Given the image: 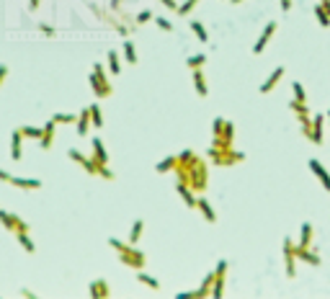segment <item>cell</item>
I'll return each mask as SVG.
<instances>
[{
  "label": "cell",
  "mask_w": 330,
  "mask_h": 299,
  "mask_svg": "<svg viewBox=\"0 0 330 299\" xmlns=\"http://www.w3.org/2000/svg\"><path fill=\"white\" fill-rule=\"evenodd\" d=\"M175 178L181 183H188L196 193H204L206 186H209V173H206V162L196 155V157H191L188 162H178L175 165Z\"/></svg>",
  "instance_id": "obj_1"
},
{
  "label": "cell",
  "mask_w": 330,
  "mask_h": 299,
  "mask_svg": "<svg viewBox=\"0 0 330 299\" xmlns=\"http://www.w3.org/2000/svg\"><path fill=\"white\" fill-rule=\"evenodd\" d=\"M109 245L119 253V261H122L127 268H134V271H140V268L147 266V256H145L142 250H137V245L122 243L119 237H109Z\"/></svg>",
  "instance_id": "obj_2"
},
{
  "label": "cell",
  "mask_w": 330,
  "mask_h": 299,
  "mask_svg": "<svg viewBox=\"0 0 330 299\" xmlns=\"http://www.w3.org/2000/svg\"><path fill=\"white\" fill-rule=\"evenodd\" d=\"M206 155H209V160L214 162V165H219V168H230V165H237V162H243L245 160V152H237V150H219V147H209L206 150Z\"/></svg>",
  "instance_id": "obj_3"
},
{
  "label": "cell",
  "mask_w": 330,
  "mask_h": 299,
  "mask_svg": "<svg viewBox=\"0 0 330 299\" xmlns=\"http://www.w3.org/2000/svg\"><path fill=\"white\" fill-rule=\"evenodd\" d=\"M0 224H3L5 230H10V232H28V224L21 217L10 214V212H3V209H0Z\"/></svg>",
  "instance_id": "obj_4"
},
{
  "label": "cell",
  "mask_w": 330,
  "mask_h": 299,
  "mask_svg": "<svg viewBox=\"0 0 330 299\" xmlns=\"http://www.w3.org/2000/svg\"><path fill=\"white\" fill-rule=\"evenodd\" d=\"M284 263H287V276L294 279L297 276V245L289 240H284Z\"/></svg>",
  "instance_id": "obj_5"
},
{
  "label": "cell",
  "mask_w": 330,
  "mask_h": 299,
  "mask_svg": "<svg viewBox=\"0 0 330 299\" xmlns=\"http://www.w3.org/2000/svg\"><path fill=\"white\" fill-rule=\"evenodd\" d=\"M67 155H70V160L72 162H78V165H83L88 173H91V175H98V162L93 160V157H85L83 152H80V150H67Z\"/></svg>",
  "instance_id": "obj_6"
},
{
  "label": "cell",
  "mask_w": 330,
  "mask_h": 299,
  "mask_svg": "<svg viewBox=\"0 0 330 299\" xmlns=\"http://www.w3.org/2000/svg\"><path fill=\"white\" fill-rule=\"evenodd\" d=\"M276 28H279V23H276V21H268V23H266V28H263V34L258 36V41H256V44H253V54H261V52L266 49V44H268V41H271V39H274V34H276Z\"/></svg>",
  "instance_id": "obj_7"
},
{
  "label": "cell",
  "mask_w": 330,
  "mask_h": 299,
  "mask_svg": "<svg viewBox=\"0 0 330 299\" xmlns=\"http://www.w3.org/2000/svg\"><path fill=\"white\" fill-rule=\"evenodd\" d=\"M175 191H178V196L183 199V204L188 206V209H196V204H199V193L193 191L188 183H181V181H175Z\"/></svg>",
  "instance_id": "obj_8"
},
{
  "label": "cell",
  "mask_w": 330,
  "mask_h": 299,
  "mask_svg": "<svg viewBox=\"0 0 330 299\" xmlns=\"http://www.w3.org/2000/svg\"><path fill=\"white\" fill-rule=\"evenodd\" d=\"M310 170L315 173V178H318V181L323 183V188L330 193V173H328V168L323 165L320 160H310Z\"/></svg>",
  "instance_id": "obj_9"
},
{
  "label": "cell",
  "mask_w": 330,
  "mask_h": 299,
  "mask_svg": "<svg viewBox=\"0 0 330 299\" xmlns=\"http://www.w3.org/2000/svg\"><path fill=\"white\" fill-rule=\"evenodd\" d=\"M284 72H287V70H284V65H279V67H276V70H274V72H271V75H268V78H266L263 83H261V93H263V96H266V93H271V91H274V88H276V85L281 83V78H284Z\"/></svg>",
  "instance_id": "obj_10"
},
{
  "label": "cell",
  "mask_w": 330,
  "mask_h": 299,
  "mask_svg": "<svg viewBox=\"0 0 330 299\" xmlns=\"http://www.w3.org/2000/svg\"><path fill=\"white\" fill-rule=\"evenodd\" d=\"M21 142H23V132H21V127H18V129H13V132H10V160H16V162L23 157Z\"/></svg>",
  "instance_id": "obj_11"
},
{
  "label": "cell",
  "mask_w": 330,
  "mask_h": 299,
  "mask_svg": "<svg viewBox=\"0 0 330 299\" xmlns=\"http://www.w3.org/2000/svg\"><path fill=\"white\" fill-rule=\"evenodd\" d=\"M323 122H325V116H312V129H310V134H307V140L312 142V145H323Z\"/></svg>",
  "instance_id": "obj_12"
},
{
  "label": "cell",
  "mask_w": 330,
  "mask_h": 299,
  "mask_svg": "<svg viewBox=\"0 0 330 299\" xmlns=\"http://www.w3.org/2000/svg\"><path fill=\"white\" fill-rule=\"evenodd\" d=\"M88 294L96 297V299H103V297L111 294V287L106 284V279H96V281H91V287H88Z\"/></svg>",
  "instance_id": "obj_13"
},
{
  "label": "cell",
  "mask_w": 330,
  "mask_h": 299,
  "mask_svg": "<svg viewBox=\"0 0 330 299\" xmlns=\"http://www.w3.org/2000/svg\"><path fill=\"white\" fill-rule=\"evenodd\" d=\"M191 72H193V88H196L199 98H206L209 96V85H206V78H204V67H196Z\"/></svg>",
  "instance_id": "obj_14"
},
{
  "label": "cell",
  "mask_w": 330,
  "mask_h": 299,
  "mask_svg": "<svg viewBox=\"0 0 330 299\" xmlns=\"http://www.w3.org/2000/svg\"><path fill=\"white\" fill-rule=\"evenodd\" d=\"M54 129H57V122H54V119H49V122L44 124V134H41V140H39L41 150H49L52 147V142H54Z\"/></svg>",
  "instance_id": "obj_15"
},
{
  "label": "cell",
  "mask_w": 330,
  "mask_h": 299,
  "mask_svg": "<svg viewBox=\"0 0 330 299\" xmlns=\"http://www.w3.org/2000/svg\"><path fill=\"white\" fill-rule=\"evenodd\" d=\"M297 261H302L307 266H320V256H318V253L310 250V248H299V245H297Z\"/></svg>",
  "instance_id": "obj_16"
},
{
  "label": "cell",
  "mask_w": 330,
  "mask_h": 299,
  "mask_svg": "<svg viewBox=\"0 0 330 299\" xmlns=\"http://www.w3.org/2000/svg\"><path fill=\"white\" fill-rule=\"evenodd\" d=\"M91 147H93V160L98 162V165H106V162H109V152H106V147H103V142L98 137H93Z\"/></svg>",
  "instance_id": "obj_17"
},
{
  "label": "cell",
  "mask_w": 330,
  "mask_h": 299,
  "mask_svg": "<svg viewBox=\"0 0 330 299\" xmlns=\"http://www.w3.org/2000/svg\"><path fill=\"white\" fill-rule=\"evenodd\" d=\"M196 209L204 214V219H206L209 224H214V222H217V214H214L212 204H209V201H206V196H201V193H199V204H196Z\"/></svg>",
  "instance_id": "obj_18"
},
{
  "label": "cell",
  "mask_w": 330,
  "mask_h": 299,
  "mask_svg": "<svg viewBox=\"0 0 330 299\" xmlns=\"http://www.w3.org/2000/svg\"><path fill=\"white\" fill-rule=\"evenodd\" d=\"M10 183H13V186H18V188H28V191L41 188V181H36V178H21V175H13V178H10Z\"/></svg>",
  "instance_id": "obj_19"
},
{
  "label": "cell",
  "mask_w": 330,
  "mask_h": 299,
  "mask_svg": "<svg viewBox=\"0 0 330 299\" xmlns=\"http://www.w3.org/2000/svg\"><path fill=\"white\" fill-rule=\"evenodd\" d=\"M75 124H78V134H80V137H85V134H88V127L93 124V122H91V109H83V111L78 114V122H75Z\"/></svg>",
  "instance_id": "obj_20"
},
{
  "label": "cell",
  "mask_w": 330,
  "mask_h": 299,
  "mask_svg": "<svg viewBox=\"0 0 330 299\" xmlns=\"http://www.w3.org/2000/svg\"><path fill=\"white\" fill-rule=\"evenodd\" d=\"M16 240H18V245L28 253V256H34V253H36V245H34V240H31V235H28V232H16Z\"/></svg>",
  "instance_id": "obj_21"
},
{
  "label": "cell",
  "mask_w": 330,
  "mask_h": 299,
  "mask_svg": "<svg viewBox=\"0 0 330 299\" xmlns=\"http://www.w3.org/2000/svg\"><path fill=\"white\" fill-rule=\"evenodd\" d=\"M299 248H310L312 245V224L310 222H302V230H299Z\"/></svg>",
  "instance_id": "obj_22"
},
{
  "label": "cell",
  "mask_w": 330,
  "mask_h": 299,
  "mask_svg": "<svg viewBox=\"0 0 330 299\" xmlns=\"http://www.w3.org/2000/svg\"><path fill=\"white\" fill-rule=\"evenodd\" d=\"M142 232H145V219H137V222L132 224V230H129V240H127V243L137 245V243L142 240Z\"/></svg>",
  "instance_id": "obj_23"
},
{
  "label": "cell",
  "mask_w": 330,
  "mask_h": 299,
  "mask_svg": "<svg viewBox=\"0 0 330 299\" xmlns=\"http://www.w3.org/2000/svg\"><path fill=\"white\" fill-rule=\"evenodd\" d=\"M175 165H178V155H170V157L160 160L158 165H155V170L158 173H170V170H175Z\"/></svg>",
  "instance_id": "obj_24"
},
{
  "label": "cell",
  "mask_w": 330,
  "mask_h": 299,
  "mask_svg": "<svg viewBox=\"0 0 330 299\" xmlns=\"http://www.w3.org/2000/svg\"><path fill=\"white\" fill-rule=\"evenodd\" d=\"M137 281L140 284H145V287H150V289H160V281L155 279V276H150V274H145V268H140V271H137Z\"/></svg>",
  "instance_id": "obj_25"
},
{
  "label": "cell",
  "mask_w": 330,
  "mask_h": 299,
  "mask_svg": "<svg viewBox=\"0 0 330 299\" xmlns=\"http://www.w3.org/2000/svg\"><path fill=\"white\" fill-rule=\"evenodd\" d=\"M124 59L127 65H137V49H134L132 39H124Z\"/></svg>",
  "instance_id": "obj_26"
},
{
  "label": "cell",
  "mask_w": 330,
  "mask_h": 299,
  "mask_svg": "<svg viewBox=\"0 0 330 299\" xmlns=\"http://www.w3.org/2000/svg\"><path fill=\"white\" fill-rule=\"evenodd\" d=\"M191 31L196 34V39H199L201 44H206V41H209V34H206V28H204V23H201V21H191Z\"/></svg>",
  "instance_id": "obj_27"
},
{
  "label": "cell",
  "mask_w": 330,
  "mask_h": 299,
  "mask_svg": "<svg viewBox=\"0 0 330 299\" xmlns=\"http://www.w3.org/2000/svg\"><path fill=\"white\" fill-rule=\"evenodd\" d=\"M88 109H91V122H93V127H96V129H101V127H103V114H101V106H98V103H91Z\"/></svg>",
  "instance_id": "obj_28"
},
{
  "label": "cell",
  "mask_w": 330,
  "mask_h": 299,
  "mask_svg": "<svg viewBox=\"0 0 330 299\" xmlns=\"http://www.w3.org/2000/svg\"><path fill=\"white\" fill-rule=\"evenodd\" d=\"M109 72L111 75H119V72H122V62H119V52H109Z\"/></svg>",
  "instance_id": "obj_29"
},
{
  "label": "cell",
  "mask_w": 330,
  "mask_h": 299,
  "mask_svg": "<svg viewBox=\"0 0 330 299\" xmlns=\"http://www.w3.org/2000/svg\"><path fill=\"white\" fill-rule=\"evenodd\" d=\"M315 16H318V21H320L325 28L330 26V13L325 10V5H323V3H318V5H315Z\"/></svg>",
  "instance_id": "obj_30"
},
{
  "label": "cell",
  "mask_w": 330,
  "mask_h": 299,
  "mask_svg": "<svg viewBox=\"0 0 330 299\" xmlns=\"http://www.w3.org/2000/svg\"><path fill=\"white\" fill-rule=\"evenodd\" d=\"M186 65L191 67V70H196V67H204L206 65V54L201 52V54H191L188 59H186Z\"/></svg>",
  "instance_id": "obj_31"
},
{
  "label": "cell",
  "mask_w": 330,
  "mask_h": 299,
  "mask_svg": "<svg viewBox=\"0 0 330 299\" xmlns=\"http://www.w3.org/2000/svg\"><path fill=\"white\" fill-rule=\"evenodd\" d=\"M21 132H23V137H28V140H41L44 127H41V129H39V127H21Z\"/></svg>",
  "instance_id": "obj_32"
},
{
  "label": "cell",
  "mask_w": 330,
  "mask_h": 299,
  "mask_svg": "<svg viewBox=\"0 0 330 299\" xmlns=\"http://www.w3.org/2000/svg\"><path fill=\"white\" fill-rule=\"evenodd\" d=\"M52 119L57 124H75V122H78V114H54Z\"/></svg>",
  "instance_id": "obj_33"
},
{
  "label": "cell",
  "mask_w": 330,
  "mask_h": 299,
  "mask_svg": "<svg viewBox=\"0 0 330 299\" xmlns=\"http://www.w3.org/2000/svg\"><path fill=\"white\" fill-rule=\"evenodd\" d=\"M196 3H199V0H183V3L178 5V10H175V13H178V16H188V13L193 10V5H196Z\"/></svg>",
  "instance_id": "obj_34"
},
{
  "label": "cell",
  "mask_w": 330,
  "mask_h": 299,
  "mask_svg": "<svg viewBox=\"0 0 330 299\" xmlns=\"http://www.w3.org/2000/svg\"><path fill=\"white\" fill-rule=\"evenodd\" d=\"M147 21H155L153 10H140L137 16H134V23H137V26H142V23H147Z\"/></svg>",
  "instance_id": "obj_35"
},
{
  "label": "cell",
  "mask_w": 330,
  "mask_h": 299,
  "mask_svg": "<svg viewBox=\"0 0 330 299\" xmlns=\"http://www.w3.org/2000/svg\"><path fill=\"white\" fill-rule=\"evenodd\" d=\"M292 91H294V98L297 101H307V93H305V85L299 83V80H294L292 83Z\"/></svg>",
  "instance_id": "obj_36"
},
{
  "label": "cell",
  "mask_w": 330,
  "mask_h": 299,
  "mask_svg": "<svg viewBox=\"0 0 330 299\" xmlns=\"http://www.w3.org/2000/svg\"><path fill=\"white\" fill-rule=\"evenodd\" d=\"M155 23H158V28H163L165 34H170V31H173V23H170L168 18H163V16H155Z\"/></svg>",
  "instance_id": "obj_37"
},
{
  "label": "cell",
  "mask_w": 330,
  "mask_h": 299,
  "mask_svg": "<svg viewBox=\"0 0 330 299\" xmlns=\"http://www.w3.org/2000/svg\"><path fill=\"white\" fill-rule=\"evenodd\" d=\"M224 122H227V119H222V116H217L214 122H212V132H214V137H219V134H222V129H224Z\"/></svg>",
  "instance_id": "obj_38"
},
{
  "label": "cell",
  "mask_w": 330,
  "mask_h": 299,
  "mask_svg": "<svg viewBox=\"0 0 330 299\" xmlns=\"http://www.w3.org/2000/svg\"><path fill=\"white\" fill-rule=\"evenodd\" d=\"M98 175H101V178H106V181H114V178H116V175L109 170V165H98Z\"/></svg>",
  "instance_id": "obj_39"
},
{
  "label": "cell",
  "mask_w": 330,
  "mask_h": 299,
  "mask_svg": "<svg viewBox=\"0 0 330 299\" xmlns=\"http://www.w3.org/2000/svg\"><path fill=\"white\" fill-rule=\"evenodd\" d=\"M39 31H41L44 36H49V39L57 34V31H54V26H49V23H39Z\"/></svg>",
  "instance_id": "obj_40"
},
{
  "label": "cell",
  "mask_w": 330,
  "mask_h": 299,
  "mask_svg": "<svg viewBox=\"0 0 330 299\" xmlns=\"http://www.w3.org/2000/svg\"><path fill=\"white\" fill-rule=\"evenodd\" d=\"M160 3L168 8V10H178V3H175V0H160Z\"/></svg>",
  "instance_id": "obj_41"
},
{
  "label": "cell",
  "mask_w": 330,
  "mask_h": 299,
  "mask_svg": "<svg viewBox=\"0 0 330 299\" xmlns=\"http://www.w3.org/2000/svg\"><path fill=\"white\" fill-rule=\"evenodd\" d=\"M5 78H8V67H5V65H0V85L5 83Z\"/></svg>",
  "instance_id": "obj_42"
},
{
  "label": "cell",
  "mask_w": 330,
  "mask_h": 299,
  "mask_svg": "<svg viewBox=\"0 0 330 299\" xmlns=\"http://www.w3.org/2000/svg\"><path fill=\"white\" fill-rule=\"evenodd\" d=\"M279 3H281V10H284V13L292 10V0H279Z\"/></svg>",
  "instance_id": "obj_43"
},
{
  "label": "cell",
  "mask_w": 330,
  "mask_h": 299,
  "mask_svg": "<svg viewBox=\"0 0 330 299\" xmlns=\"http://www.w3.org/2000/svg\"><path fill=\"white\" fill-rule=\"evenodd\" d=\"M10 178H13L10 173H5V170H0V181H5V183H10Z\"/></svg>",
  "instance_id": "obj_44"
},
{
  "label": "cell",
  "mask_w": 330,
  "mask_h": 299,
  "mask_svg": "<svg viewBox=\"0 0 330 299\" xmlns=\"http://www.w3.org/2000/svg\"><path fill=\"white\" fill-rule=\"evenodd\" d=\"M39 3H41V0H28V8L36 10V8H39Z\"/></svg>",
  "instance_id": "obj_45"
},
{
  "label": "cell",
  "mask_w": 330,
  "mask_h": 299,
  "mask_svg": "<svg viewBox=\"0 0 330 299\" xmlns=\"http://www.w3.org/2000/svg\"><path fill=\"white\" fill-rule=\"evenodd\" d=\"M119 3H122V0H111V10H116V13H119Z\"/></svg>",
  "instance_id": "obj_46"
},
{
  "label": "cell",
  "mask_w": 330,
  "mask_h": 299,
  "mask_svg": "<svg viewBox=\"0 0 330 299\" xmlns=\"http://www.w3.org/2000/svg\"><path fill=\"white\" fill-rule=\"evenodd\" d=\"M320 3H323V5H325V10L330 13V0H320Z\"/></svg>",
  "instance_id": "obj_47"
},
{
  "label": "cell",
  "mask_w": 330,
  "mask_h": 299,
  "mask_svg": "<svg viewBox=\"0 0 330 299\" xmlns=\"http://www.w3.org/2000/svg\"><path fill=\"white\" fill-rule=\"evenodd\" d=\"M230 3H235V5H237V3H243V0H230Z\"/></svg>",
  "instance_id": "obj_48"
},
{
  "label": "cell",
  "mask_w": 330,
  "mask_h": 299,
  "mask_svg": "<svg viewBox=\"0 0 330 299\" xmlns=\"http://www.w3.org/2000/svg\"><path fill=\"white\" fill-rule=\"evenodd\" d=\"M328 122H330V111H328Z\"/></svg>",
  "instance_id": "obj_49"
}]
</instances>
